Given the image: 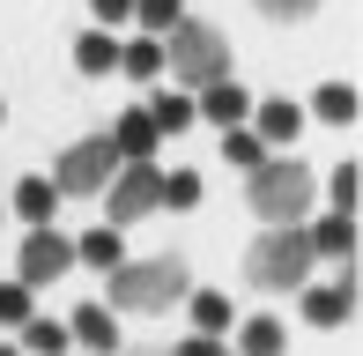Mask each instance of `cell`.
<instances>
[{"label":"cell","mask_w":363,"mask_h":356,"mask_svg":"<svg viewBox=\"0 0 363 356\" xmlns=\"http://www.w3.org/2000/svg\"><path fill=\"white\" fill-rule=\"evenodd\" d=\"M163 67H171L186 89L223 82V74H230V45H223V30H216V23H193V15H178V23L163 30Z\"/></svg>","instance_id":"cell-1"},{"label":"cell","mask_w":363,"mask_h":356,"mask_svg":"<svg viewBox=\"0 0 363 356\" xmlns=\"http://www.w3.org/2000/svg\"><path fill=\"white\" fill-rule=\"evenodd\" d=\"M111 297L126 304V312H163V304L186 297V260H119L111 267Z\"/></svg>","instance_id":"cell-2"},{"label":"cell","mask_w":363,"mask_h":356,"mask_svg":"<svg viewBox=\"0 0 363 356\" xmlns=\"http://www.w3.org/2000/svg\"><path fill=\"white\" fill-rule=\"evenodd\" d=\"M252 208H259L267 223H304V208H311V171L289 164V156H259V164H252Z\"/></svg>","instance_id":"cell-3"},{"label":"cell","mask_w":363,"mask_h":356,"mask_svg":"<svg viewBox=\"0 0 363 356\" xmlns=\"http://www.w3.org/2000/svg\"><path fill=\"white\" fill-rule=\"evenodd\" d=\"M245 267H252L259 289H296V282H304V267H311V238L296 230V223H274V238H259Z\"/></svg>","instance_id":"cell-4"},{"label":"cell","mask_w":363,"mask_h":356,"mask_svg":"<svg viewBox=\"0 0 363 356\" xmlns=\"http://www.w3.org/2000/svg\"><path fill=\"white\" fill-rule=\"evenodd\" d=\"M119 164H126V156L111 149V134L74 141V149L52 164V186H60V193H96V186H111V171H119Z\"/></svg>","instance_id":"cell-5"},{"label":"cell","mask_w":363,"mask_h":356,"mask_svg":"<svg viewBox=\"0 0 363 356\" xmlns=\"http://www.w3.org/2000/svg\"><path fill=\"white\" fill-rule=\"evenodd\" d=\"M156 193H163V171H156V164L111 171V223H141L148 208H156Z\"/></svg>","instance_id":"cell-6"},{"label":"cell","mask_w":363,"mask_h":356,"mask_svg":"<svg viewBox=\"0 0 363 356\" xmlns=\"http://www.w3.org/2000/svg\"><path fill=\"white\" fill-rule=\"evenodd\" d=\"M67 267H74V245L52 238V223H38V230L23 238V282H60Z\"/></svg>","instance_id":"cell-7"},{"label":"cell","mask_w":363,"mask_h":356,"mask_svg":"<svg viewBox=\"0 0 363 356\" xmlns=\"http://www.w3.org/2000/svg\"><path fill=\"white\" fill-rule=\"evenodd\" d=\"M304 312H311V327H341V319H356V274L341 267V282L334 289H311Z\"/></svg>","instance_id":"cell-8"},{"label":"cell","mask_w":363,"mask_h":356,"mask_svg":"<svg viewBox=\"0 0 363 356\" xmlns=\"http://www.w3.org/2000/svg\"><path fill=\"white\" fill-rule=\"evenodd\" d=\"M245 111H252V96H245V89H238V82H230V74H223V82H208V89H201V104H193V119H216V126H238Z\"/></svg>","instance_id":"cell-9"},{"label":"cell","mask_w":363,"mask_h":356,"mask_svg":"<svg viewBox=\"0 0 363 356\" xmlns=\"http://www.w3.org/2000/svg\"><path fill=\"white\" fill-rule=\"evenodd\" d=\"M67 334H74V342H82V349H96V356H119V319H111V312H104V304H82V312H74V327H67Z\"/></svg>","instance_id":"cell-10"},{"label":"cell","mask_w":363,"mask_h":356,"mask_svg":"<svg viewBox=\"0 0 363 356\" xmlns=\"http://www.w3.org/2000/svg\"><path fill=\"white\" fill-rule=\"evenodd\" d=\"M156 119H148V111H126V119H119V134H111V149H119L126 156V164H148V156H156Z\"/></svg>","instance_id":"cell-11"},{"label":"cell","mask_w":363,"mask_h":356,"mask_svg":"<svg viewBox=\"0 0 363 356\" xmlns=\"http://www.w3.org/2000/svg\"><path fill=\"white\" fill-rule=\"evenodd\" d=\"M74 67L82 74H111L119 67V38H111V30H89V38L74 45Z\"/></svg>","instance_id":"cell-12"},{"label":"cell","mask_w":363,"mask_h":356,"mask_svg":"<svg viewBox=\"0 0 363 356\" xmlns=\"http://www.w3.org/2000/svg\"><path fill=\"white\" fill-rule=\"evenodd\" d=\"M15 208H23V223L38 230V223H52V208H60V186H45V178H23V186H15Z\"/></svg>","instance_id":"cell-13"},{"label":"cell","mask_w":363,"mask_h":356,"mask_svg":"<svg viewBox=\"0 0 363 356\" xmlns=\"http://www.w3.org/2000/svg\"><path fill=\"white\" fill-rule=\"evenodd\" d=\"M238 349L245 356H289V334H282V319H245Z\"/></svg>","instance_id":"cell-14"},{"label":"cell","mask_w":363,"mask_h":356,"mask_svg":"<svg viewBox=\"0 0 363 356\" xmlns=\"http://www.w3.org/2000/svg\"><path fill=\"white\" fill-rule=\"evenodd\" d=\"M119 67L134 74V82H156V74H163V38H134V45H119Z\"/></svg>","instance_id":"cell-15"},{"label":"cell","mask_w":363,"mask_h":356,"mask_svg":"<svg viewBox=\"0 0 363 356\" xmlns=\"http://www.w3.org/2000/svg\"><path fill=\"white\" fill-rule=\"evenodd\" d=\"M311 252H334V260H349V252H356V216H326L319 230H311Z\"/></svg>","instance_id":"cell-16"},{"label":"cell","mask_w":363,"mask_h":356,"mask_svg":"<svg viewBox=\"0 0 363 356\" xmlns=\"http://www.w3.org/2000/svg\"><path fill=\"white\" fill-rule=\"evenodd\" d=\"M296 126H304V111H296V104H282V96H274V104H259V141H274V149H282Z\"/></svg>","instance_id":"cell-17"},{"label":"cell","mask_w":363,"mask_h":356,"mask_svg":"<svg viewBox=\"0 0 363 356\" xmlns=\"http://www.w3.org/2000/svg\"><path fill=\"white\" fill-rule=\"evenodd\" d=\"M74 260H89V267H119L126 260V245H119V230H89V238H82V245H74Z\"/></svg>","instance_id":"cell-18"},{"label":"cell","mask_w":363,"mask_h":356,"mask_svg":"<svg viewBox=\"0 0 363 356\" xmlns=\"http://www.w3.org/2000/svg\"><path fill=\"white\" fill-rule=\"evenodd\" d=\"M311 111L334 119V126H349V119H356V89H349V82H326L319 96H311Z\"/></svg>","instance_id":"cell-19"},{"label":"cell","mask_w":363,"mask_h":356,"mask_svg":"<svg viewBox=\"0 0 363 356\" xmlns=\"http://www.w3.org/2000/svg\"><path fill=\"white\" fill-rule=\"evenodd\" d=\"M163 208H201V171H163Z\"/></svg>","instance_id":"cell-20"},{"label":"cell","mask_w":363,"mask_h":356,"mask_svg":"<svg viewBox=\"0 0 363 356\" xmlns=\"http://www.w3.org/2000/svg\"><path fill=\"white\" fill-rule=\"evenodd\" d=\"M74 334L67 327H52V319H23V349H38V356H60Z\"/></svg>","instance_id":"cell-21"},{"label":"cell","mask_w":363,"mask_h":356,"mask_svg":"<svg viewBox=\"0 0 363 356\" xmlns=\"http://www.w3.org/2000/svg\"><path fill=\"white\" fill-rule=\"evenodd\" d=\"M223 156H230V164H245V171H252L259 156H267V141H259V134H245V126H223Z\"/></svg>","instance_id":"cell-22"},{"label":"cell","mask_w":363,"mask_h":356,"mask_svg":"<svg viewBox=\"0 0 363 356\" xmlns=\"http://www.w3.org/2000/svg\"><path fill=\"white\" fill-rule=\"evenodd\" d=\"M134 15H141V30H148V38H163V30L186 15V0H134Z\"/></svg>","instance_id":"cell-23"},{"label":"cell","mask_w":363,"mask_h":356,"mask_svg":"<svg viewBox=\"0 0 363 356\" xmlns=\"http://www.w3.org/2000/svg\"><path fill=\"white\" fill-rule=\"evenodd\" d=\"M148 119H156V134H186V126H193V96H163Z\"/></svg>","instance_id":"cell-24"},{"label":"cell","mask_w":363,"mask_h":356,"mask_svg":"<svg viewBox=\"0 0 363 356\" xmlns=\"http://www.w3.org/2000/svg\"><path fill=\"white\" fill-rule=\"evenodd\" d=\"M193 327H201V334H223L230 327V297H193Z\"/></svg>","instance_id":"cell-25"},{"label":"cell","mask_w":363,"mask_h":356,"mask_svg":"<svg viewBox=\"0 0 363 356\" xmlns=\"http://www.w3.org/2000/svg\"><path fill=\"white\" fill-rule=\"evenodd\" d=\"M0 319H8V327L30 319V282H0Z\"/></svg>","instance_id":"cell-26"},{"label":"cell","mask_w":363,"mask_h":356,"mask_svg":"<svg viewBox=\"0 0 363 356\" xmlns=\"http://www.w3.org/2000/svg\"><path fill=\"white\" fill-rule=\"evenodd\" d=\"M356 164H341V178H334V216H349V208H356Z\"/></svg>","instance_id":"cell-27"},{"label":"cell","mask_w":363,"mask_h":356,"mask_svg":"<svg viewBox=\"0 0 363 356\" xmlns=\"http://www.w3.org/2000/svg\"><path fill=\"white\" fill-rule=\"evenodd\" d=\"M126 15H134V0H96V23H104V30H119Z\"/></svg>","instance_id":"cell-28"},{"label":"cell","mask_w":363,"mask_h":356,"mask_svg":"<svg viewBox=\"0 0 363 356\" xmlns=\"http://www.w3.org/2000/svg\"><path fill=\"white\" fill-rule=\"evenodd\" d=\"M171 356H223V342H216V334H193V342H186V349H171Z\"/></svg>","instance_id":"cell-29"},{"label":"cell","mask_w":363,"mask_h":356,"mask_svg":"<svg viewBox=\"0 0 363 356\" xmlns=\"http://www.w3.org/2000/svg\"><path fill=\"white\" fill-rule=\"evenodd\" d=\"M259 8H267V15H311L319 0H259Z\"/></svg>","instance_id":"cell-30"},{"label":"cell","mask_w":363,"mask_h":356,"mask_svg":"<svg viewBox=\"0 0 363 356\" xmlns=\"http://www.w3.org/2000/svg\"><path fill=\"white\" fill-rule=\"evenodd\" d=\"M0 356H15V349H0Z\"/></svg>","instance_id":"cell-31"}]
</instances>
